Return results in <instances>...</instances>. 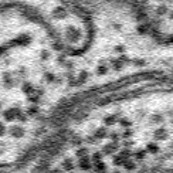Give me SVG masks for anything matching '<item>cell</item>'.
<instances>
[]
</instances>
